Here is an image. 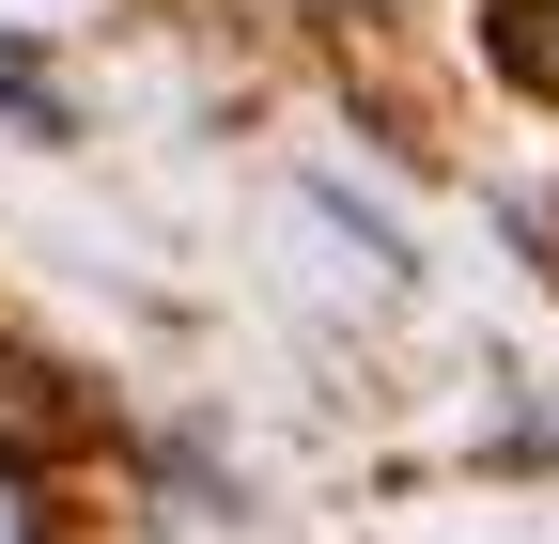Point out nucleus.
I'll list each match as a JSON object with an SVG mask.
<instances>
[{"mask_svg":"<svg viewBox=\"0 0 559 544\" xmlns=\"http://www.w3.org/2000/svg\"><path fill=\"white\" fill-rule=\"evenodd\" d=\"M0 109H16V125H32V141H62V79H47V62H32V47H0Z\"/></svg>","mask_w":559,"mask_h":544,"instance_id":"nucleus-1","label":"nucleus"},{"mask_svg":"<svg viewBox=\"0 0 559 544\" xmlns=\"http://www.w3.org/2000/svg\"><path fill=\"white\" fill-rule=\"evenodd\" d=\"M0 544H47V483H32L16 451H0Z\"/></svg>","mask_w":559,"mask_h":544,"instance_id":"nucleus-2","label":"nucleus"},{"mask_svg":"<svg viewBox=\"0 0 559 544\" xmlns=\"http://www.w3.org/2000/svg\"><path fill=\"white\" fill-rule=\"evenodd\" d=\"M498 16H513V32H498V62H513V79H544V94H559V32H528V0H498Z\"/></svg>","mask_w":559,"mask_h":544,"instance_id":"nucleus-3","label":"nucleus"}]
</instances>
